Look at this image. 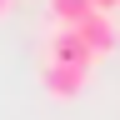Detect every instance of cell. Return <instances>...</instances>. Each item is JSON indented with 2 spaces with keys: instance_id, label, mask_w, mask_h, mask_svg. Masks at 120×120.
<instances>
[{
  "instance_id": "6da1fadb",
  "label": "cell",
  "mask_w": 120,
  "mask_h": 120,
  "mask_svg": "<svg viewBox=\"0 0 120 120\" xmlns=\"http://www.w3.org/2000/svg\"><path fill=\"white\" fill-rule=\"evenodd\" d=\"M45 60H60V65H80V70H95V50L80 40V30H70V25H55L50 30V40H45Z\"/></svg>"
},
{
  "instance_id": "5b68a950",
  "label": "cell",
  "mask_w": 120,
  "mask_h": 120,
  "mask_svg": "<svg viewBox=\"0 0 120 120\" xmlns=\"http://www.w3.org/2000/svg\"><path fill=\"white\" fill-rule=\"evenodd\" d=\"M0 15H10V0H0Z\"/></svg>"
},
{
  "instance_id": "277c9868",
  "label": "cell",
  "mask_w": 120,
  "mask_h": 120,
  "mask_svg": "<svg viewBox=\"0 0 120 120\" xmlns=\"http://www.w3.org/2000/svg\"><path fill=\"white\" fill-rule=\"evenodd\" d=\"M90 10H100L95 0H50V15H55V25H70V30L80 25Z\"/></svg>"
},
{
  "instance_id": "7a4b0ae2",
  "label": "cell",
  "mask_w": 120,
  "mask_h": 120,
  "mask_svg": "<svg viewBox=\"0 0 120 120\" xmlns=\"http://www.w3.org/2000/svg\"><path fill=\"white\" fill-rule=\"evenodd\" d=\"M75 30H80V40H85L95 55H110L115 45H120V20H115V10H90Z\"/></svg>"
},
{
  "instance_id": "3957f363",
  "label": "cell",
  "mask_w": 120,
  "mask_h": 120,
  "mask_svg": "<svg viewBox=\"0 0 120 120\" xmlns=\"http://www.w3.org/2000/svg\"><path fill=\"white\" fill-rule=\"evenodd\" d=\"M40 80H45V95H55V100H75V95L90 85V70H80V65H60V60H45Z\"/></svg>"
}]
</instances>
